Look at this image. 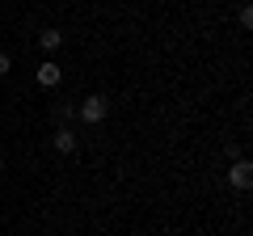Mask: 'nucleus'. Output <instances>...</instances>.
I'll return each mask as SVG.
<instances>
[{
	"instance_id": "nucleus-3",
	"label": "nucleus",
	"mask_w": 253,
	"mask_h": 236,
	"mask_svg": "<svg viewBox=\"0 0 253 236\" xmlns=\"http://www.w3.org/2000/svg\"><path fill=\"white\" fill-rule=\"evenodd\" d=\"M34 80L42 84V89H59V80H63V68L55 64V59H46V64H38V72H34Z\"/></svg>"
},
{
	"instance_id": "nucleus-1",
	"label": "nucleus",
	"mask_w": 253,
	"mask_h": 236,
	"mask_svg": "<svg viewBox=\"0 0 253 236\" xmlns=\"http://www.w3.org/2000/svg\"><path fill=\"white\" fill-rule=\"evenodd\" d=\"M76 114H81L84 122H89V127H97V122H106V114H110V101L101 97V93H93V97H84V101H81V110H76Z\"/></svg>"
},
{
	"instance_id": "nucleus-7",
	"label": "nucleus",
	"mask_w": 253,
	"mask_h": 236,
	"mask_svg": "<svg viewBox=\"0 0 253 236\" xmlns=\"http://www.w3.org/2000/svg\"><path fill=\"white\" fill-rule=\"evenodd\" d=\"M9 68H13V59H9L4 51H0V76H9Z\"/></svg>"
},
{
	"instance_id": "nucleus-4",
	"label": "nucleus",
	"mask_w": 253,
	"mask_h": 236,
	"mask_svg": "<svg viewBox=\"0 0 253 236\" xmlns=\"http://www.w3.org/2000/svg\"><path fill=\"white\" fill-rule=\"evenodd\" d=\"M51 148H55V152H59V156H72V152H76V131L59 127V131H55V135H51Z\"/></svg>"
},
{
	"instance_id": "nucleus-6",
	"label": "nucleus",
	"mask_w": 253,
	"mask_h": 236,
	"mask_svg": "<svg viewBox=\"0 0 253 236\" xmlns=\"http://www.w3.org/2000/svg\"><path fill=\"white\" fill-rule=\"evenodd\" d=\"M241 30H253V9H249V4L241 9Z\"/></svg>"
},
{
	"instance_id": "nucleus-5",
	"label": "nucleus",
	"mask_w": 253,
	"mask_h": 236,
	"mask_svg": "<svg viewBox=\"0 0 253 236\" xmlns=\"http://www.w3.org/2000/svg\"><path fill=\"white\" fill-rule=\"evenodd\" d=\"M38 46H42V51H59V46H63V34H59L55 26H46L42 34H38Z\"/></svg>"
},
{
	"instance_id": "nucleus-2",
	"label": "nucleus",
	"mask_w": 253,
	"mask_h": 236,
	"mask_svg": "<svg viewBox=\"0 0 253 236\" xmlns=\"http://www.w3.org/2000/svg\"><path fill=\"white\" fill-rule=\"evenodd\" d=\"M228 186H232V190H249V186H253V164L245 160V156L232 160V169H228Z\"/></svg>"
}]
</instances>
